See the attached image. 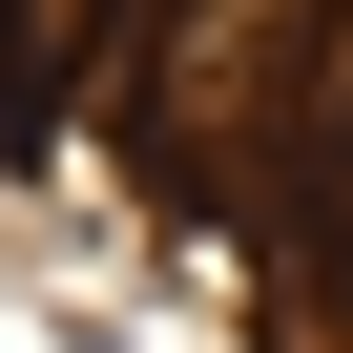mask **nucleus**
Returning <instances> with one entry per match:
<instances>
[{"label":"nucleus","instance_id":"obj_1","mask_svg":"<svg viewBox=\"0 0 353 353\" xmlns=\"http://www.w3.org/2000/svg\"><path fill=\"white\" fill-rule=\"evenodd\" d=\"M145 21H166V0H104V63H125V42H145Z\"/></svg>","mask_w":353,"mask_h":353}]
</instances>
